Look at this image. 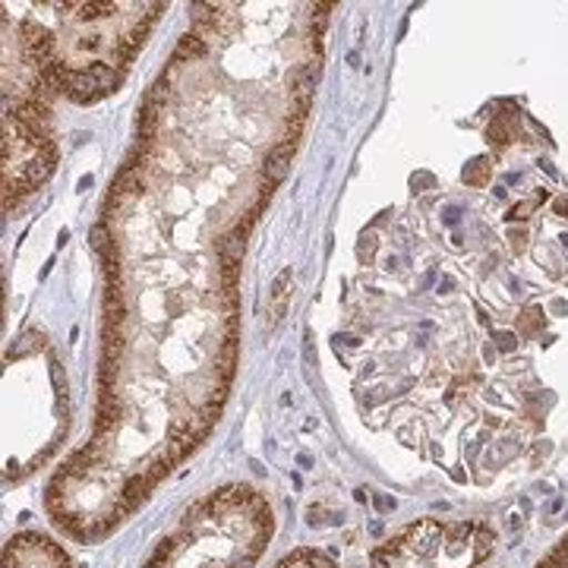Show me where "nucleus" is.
I'll use <instances>...</instances> for the list:
<instances>
[{
    "mask_svg": "<svg viewBox=\"0 0 568 568\" xmlns=\"http://www.w3.org/2000/svg\"><path fill=\"white\" fill-rule=\"evenodd\" d=\"M272 534V511L246 487L212 493L145 568H246L256 562Z\"/></svg>",
    "mask_w": 568,
    "mask_h": 568,
    "instance_id": "obj_1",
    "label": "nucleus"
},
{
    "mask_svg": "<svg viewBox=\"0 0 568 568\" xmlns=\"http://www.w3.org/2000/svg\"><path fill=\"white\" fill-rule=\"evenodd\" d=\"M291 155H294V142L284 140L282 145H275L272 149V155H268V162H265V190L263 196L272 193V186H278L284 181V174H287V164H291Z\"/></svg>",
    "mask_w": 568,
    "mask_h": 568,
    "instance_id": "obj_3",
    "label": "nucleus"
},
{
    "mask_svg": "<svg viewBox=\"0 0 568 568\" xmlns=\"http://www.w3.org/2000/svg\"><path fill=\"white\" fill-rule=\"evenodd\" d=\"M278 568H332V562L323 559V556H316V552H297V556L284 559Z\"/></svg>",
    "mask_w": 568,
    "mask_h": 568,
    "instance_id": "obj_5",
    "label": "nucleus"
},
{
    "mask_svg": "<svg viewBox=\"0 0 568 568\" xmlns=\"http://www.w3.org/2000/svg\"><path fill=\"white\" fill-rule=\"evenodd\" d=\"M3 568H73L67 552L54 547L48 537L39 534H22L17 540H10V547L3 552Z\"/></svg>",
    "mask_w": 568,
    "mask_h": 568,
    "instance_id": "obj_2",
    "label": "nucleus"
},
{
    "mask_svg": "<svg viewBox=\"0 0 568 568\" xmlns=\"http://www.w3.org/2000/svg\"><path fill=\"white\" fill-rule=\"evenodd\" d=\"M291 282H294V272L284 268L282 275L272 284V323H278L284 316V306H287V294H291Z\"/></svg>",
    "mask_w": 568,
    "mask_h": 568,
    "instance_id": "obj_4",
    "label": "nucleus"
}]
</instances>
